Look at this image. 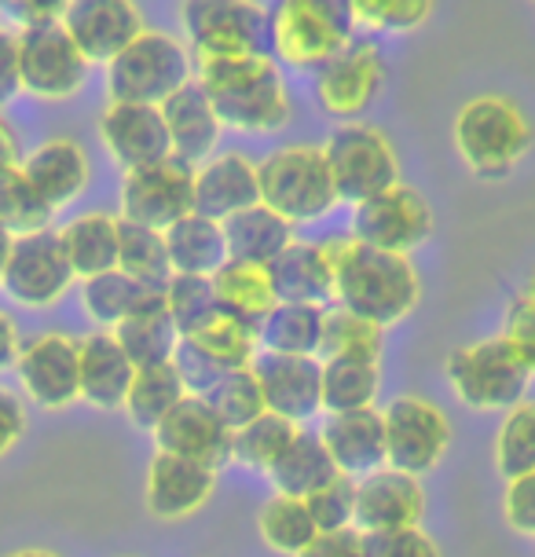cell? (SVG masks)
Here are the masks:
<instances>
[{
    "label": "cell",
    "instance_id": "cell-1",
    "mask_svg": "<svg viewBox=\"0 0 535 557\" xmlns=\"http://www.w3.org/2000/svg\"><path fill=\"white\" fill-rule=\"evenodd\" d=\"M195 82L232 133L268 136L286 128L294 117L290 88L272 55L195 59Z\"/></svg>",
    "mask_w": 535,
    "mask_h": 557
},
{
    "label": "cell",
    "instance_id": "cell-2",
    "mask_svg": "<svg viewBox=\"0 0 535 557\" xmlns=\"http://www.w3.org/2000/svg\"><path fill=\"white\" fill-rule=\"evenodd\" d=\"M334 297L331 301L378 323L382 331L403 323L422 301V275L411 257L371 250L356 238H331Z\"/></svg>",
    "mask_w": 535,
    "mask_h": 557
},
{
    "label": "cell",
    "instance_id": "cell-3",
    "mask_svg": "<svg viewBox=\"0 0 535 557\" xmlns=\"http://www.w3.org/2000/svg\"><path fill=\"white\" fill-rule=\"evenodd\" d=\"M451 144L477 181H502L532 151V122L510 96H473L455 111Z\"/></svg>",
    "mask_w": 535,
    "mask_h": 557
},
{
    "label": "cell",
    "instance_id": "cell-4",
    "mask_svg": "<svg viewBox=\"0 0 535 557\" xmlns=\"http://www.w3.org/2000/svg\"><path fill=\"white\" fill-rule=\"evenodd\" d=\"M195 82V59L176 34L144 29L133 45L107 63V96L111 103L162 107L173 92Z\"/></svg>",
    "mask_w": 535,
    "mask_h": 557
},
{
    "label": "cell",
    "instance_id": "cell-5",
    "mask_svg": "<svg viewBox=\"0 0 535 557\" xmlns=\"http://www.w3.org/2000/svg\"><path fill=\"white\" fill-rule=\"evenodd\" d=\"M257 181H261V206L279 213L294 227L323 221L338 206L323 147L315 144H286L261 158Z\"/></svg>",
    "mask_w": 535,
    "mask_h": 557
},
{
    "label": "cell",
    "instance_id": "cell-6",
    "mask_svg": "<svg viewBox=\"0 0 535 557\" xmlns=\"http://www.w3.org/2000/svg\"><path fill=\"white\" fill-rule=\"evenodd\" d=\"M272 12V59L315 74L356 37L349 0H279Z\"/></svg>",
    "mask_w": 535,
    "mask_h": 557
},
{
    "label": "cell",
    "instance_id": "cell-7",
    "mask_svg": "<svg viewBox=\"0 0 535 557\" xmlns=\"http://www.w3.org/2000/svg\"><path fill=\"white\" fill-rule=\"evenodd\" d=\"M191 59L272 55V12L261 0H181Z\"/></svg>",
    "mask_w": 535,
    "mask_h": 557
},
{
    "label": "cell",
    "instance_id": "cell-8",
    "mask_svg": "<svg viewBox=\"0 0 535 557\" xmlns=\"http://www.w3.org/2000/svg\"><path fill=\"white\" fill-rule=\"evenodd\" d=\"M444 374L459 404L481 414L510 411L513 404H521L532 377L502 337H481V342L455 348L444 363Z\"/></svg>",
    "mask_w": 535,
    "mask_h": 557
},
{
    "label": "cell",
    "instance_id": "cell-9",
    "mask_svg": "<svg viewBox=\"0 0 535 557\" xmlns=\"http://www.w3.org/2000/svg\"><path fill=\"white\" fill-rule=\"evenodd\" d=\"M326 169H331L338 202H363V198L400 184V158L393 139L374 125L341 122L323 144Z\"/></svg>",
    "mask_w": 535,
    "mask_h": 557
},
{
    "label": "cell",
    "instance_id": "cell-10",
    "mask_svg": "<svg viewBox=\"0 0 535 557\" xmlns=\"http://www.w3.org/2000/svg\"><path fill=\"white\" fill-rule=\"evenodd\" d=\"M385 425V466L411 476L433 473L451 447V418L440 404L419 393H400L382 407Z\"/></svg>",
    "mask_w": 535,
    "mask_h": 557
},
{
    "label": "cell",
    "instance_id": "cell-11",
    "mask_svg": "<svg viewBox=\"0 0 535 557\" xmlns=\"http://www.w3.org/2000/svg\"><path fill=\"white\" fill-rule=\"evenodd\" d=\"M433 227H437V216H433V206L425 202L422 191L408 184H393L352 206L349 238L371 246V250L411 257L433 238Z\"/></svg>",
    "mask_w": 535,
    "mask_h": 557
},
{
    "label": "cell",
    "instance_id": "cell-12",
    "mask_svg": "<svg viewBox=\"0 0 535 557\" xmlns=\"http://www.w3.org/2000/svg\"><path fill=\"white\" fill-rule=\"evenodd\" d=\"M92 63L77 52L63 26H37L18 34V82L23 92L45 103H66L88 85Z\"/></svg>",
    "mask_w": 535,
    "mask_h": 557
},
{
    "label": "cell",
    "instance_id": "cell-13",
    "mask_svg": "<svg viewBox=\"0 0 535 557\" xmlns=\"http://www.w3.org/2000/svg\"><path fill=\"white\" fill-rule=\"evenodd\" d=\"M74 283L77 275L63 253L59 232L45 227V232L12 238L4 275H0V286L12 301L26 308H52L63 301Z\"/></svg>",
    "mask_w": 535,
    "mask_h": 557
},
{
    "label": "cell",
    "instance_id": "cell-14",
    "mask_svg": "<svg viewBox=\"0 0 535 557\" xmlns=\"http://www.w3.org/2000/svg\"><path fill=\"white\" fill-rule=\"evenodd\" d=\"M385 85V55L371 37H352L331 63L315 70V103L326 117L360 122Z\"/></svg>",
    "mask_w": 535,
    "mask_h": 557
},
{
    "label": "cell",
    "instance_id": "cell-15",
    "mask_svg": "<svg viewBox=\"0 0 535 557\" xmlns=\"http://www.w3.org/2000/svg\"><path fill=\"white\" fill-rule=\"evenodd\" d=\"M187 213H195V165L165 158L122 176V221L165 232Z\"/></svg>",
    "mask_w": 535,
    "mask_h": 557
},
{
    "label": "cell",
    "instance_id": "cell-16",
    "mask_svg": "<svg viewBox=\"0 0 535 557\" xmlns=\"http://www.w3.org/2000/svg\"><path fill=\"white\" fill-rule=\"evenodd\" d=\"M18 385L26 400L45 411H63L82 400V377H77V337L71 334H37L18 348L15 360Z\"/></svg>",
    "mask_w": 535,
    "mask_h": 557
},
{
    "label": "cell",
    "instance_id": "cell-17",
    "mask_svg": "<svg viewBox=\"0 0 535 557\" xmlns=\"http://www.w3.org/2000/svg\"><path fill=\"white\" fill-rule=\"evenodd\" d=\"M232 441L235 430L224 425V418L202 396H184L154 430V451L181 455V459L210 466L216 473L232 462Z\"/></svg>",
    "mask_w": 535,
    "mask_h": 557
},
{
    "label": "cell",
    "instance_id": "cell-18",
    "mask_svg": "<svg viewBox=\"0 0 535 557\" xmlns=\"http://www.w3.org/2000/svg\"><path fill=\"white\" fill-rule=\"evenodd\" d=\"M59 26L71 34V41L88 63L103 66L147 29L136 0H71Z\"/></svg>",
    "mask_w": 535,
    "mask_h": 557
},
{
    "label": "cell",
    "instance_id": "cell-19",
    "mask_svg": "<svg viewBox=\"0 0 535 557\" xmlns=\"http://www.w3.org/2000/svg\"><path fill=\"white\" fill-rule=\"evenodd\" d=\"M425 517V487L419 476L400 473L393 466L366 473L356 481V521L360 535L419 529Z\"/></svg>",
    "mask_w": 535,
    "mask_h": 557
},
{
    "label": "cell",
    "instance_id": "cell-20",
    "mask_svg": "<svg viewBox=\"0 0 535 557\" xmlns=\"http://www.w3.org/2000/svg\"><path fill=\"white\" fill-rule=\"evenodd\" d=\"M216 495V470L170 451H154L144 476L147 513L158 521H187L202 513Z\"/></svg>",
    "mask_w": 535,
    "mask_h": 557
},
{
    "label": "cell",
    "instance_id": "cell-21",
    "mask_svg": "<svg viewBox=\"0 0 535 557\" xmlns=\"http://www.w3.org/2000/svg\"><path fill=\"white\" fill-rule=\"evenodd\" d=\"M99 139H103L107 154L122 165V173L154 165L173 158L170 128H165L162 107L147 103H107L99 114Z\"/></svg>",
    "mask_w": 535,
    "mask_h": 557
},
{
    "label": "cell",
    "instance_id": "cell-22",
    "mask_svg": "<svg viewBox=\"0 0 535 557\" xmlns=\"http://www.w3.org/2000/svg\"><path fill=\"white\" fill-rule=\"evenodd\" d=\"M264 407L286 422L304 425L323 411V363L320 356H275L261 352L253 360Z\"/></svg>",
    "mask_w": 535,
    "mask_h": 557
},
{
    "label": "cell",
    "instance_id": "cell-23",
    "mask_svg": "<svg viewBox=\"0 0 535 557\" xmlns=\"http://www.w3.org/2000/svg\"><path fill=\"white\" fill-rule=\"evenodd\" d=\"M261 202V181H257V162L242 151H216L195 165V213L210 221H227Z\"/></svg>",
    "mask_w": 535,
    "mask_h": 557
},
{
    "label": "cell",
    "instance_id": "cell-24",
    "mask_svg": "<svg viewBox=\"0 0 535 557\" xmlns=\"http://www.w3.org/2000/svg\"><path fill=\"white\" fill-rule=\"evenodd\" d=\"M26 181L34 184V191L45 198L52 209H63L77 202L85 195L88 181H92V162L88 151L71 136H52L41 147H34L23 165Z\"/></svg>",
    "mask_w": 535,
    "mask_h": 557
},
{
    "label": "cell",
    "instance_id": "cell-25",
    "mask_svg": "<svg viewBox=\"0 0 535 557\" xmlns=\"http://www.w3.org/2000/svg\"><path fill=\"white\" fill-rule=\"evenodd\" d=\"M320 441L326 455H331L334 470L341 476H352V481L385 466V425L378 407L349 414H326L320 425Z\"/></svg>",
    "mask_w": 535,
    "mask_h": 557
},
{
    "label": "cell",
    "instance_id": "cell-26",
    "mask_svg": "<svg viewBox=\"0 0 535 557\" xmlns=\"http://www.w3.org/2000/svg\"><path fill=\"white\" fill-rule=\"evenodd\" d=\"M136 367L128 363L111 331H92L77 342V377L82 400L96 411H122Z\"/></svg>",
    "mask_w": 535,
    "mask_h": 557
},
{
    "label": "cell",
    "instance_id": "cell-27",
    "mask_svg": "<svg viewBox=\"0 0 535 557\" xmlns=\"http://www.w3.org/2000/svg\"><path fill=\"white\" fill-rule=\"evenodd\" d=\"M162 117H165V128H170L173 158H181L187 165H202L206 158L216 154L224 125H221V117L213 114L210 99H206L198 82H187L181 92H173L165 99Z\"/></svg>",
    "mask_w": 535,
    "mask_h": 557
},
{
    "label": "cell",
    "instance_id": "cell-28",
    "mask_svg": "<svg viewBox=\"0 0 535 557\" xmlns=\"http://www.w3.org/2000/svg\"><path fill=\"white\" fill-rule=\"evenodd\" d=\"M268 278H272L279 301L331 305V297H334L331 243H304V238H294V243L268 264Z\"/></svg>",
    "mask_w": 535,
    "mask_h": 557
},
{
    "label": "cell",
    "instance_id": "cell-29",
    "mask_svg": "<svg viewBox=\"0 0 535 557\" xmlns=\"http://www.w3.org/2000/svg\"><path fill=\"white\" fill-rule=\"evenodd\" d=\"M82 308L99 331H114L117 323L133 320L140 312L162 308V286L140 283L125 272H103L82 283Z\"/></svg>",
    "mask_w": 535,
    "mask_h": 557
},
{
    "label": "cell",
    "instance_id": "cell-30",
    "mask_svg": "<svg viewBox=\"0 0 535 557\" xmlns=\"http://www.w3.org/2000/svg\"><path fill=\"white\" fill-rule=\"evenodd\" d=\"M210 278H213V294H216L221 315H232V320H239L242 326H250L253 334L261 331V323L272 315V308L279 305L264 264L227 261L221 272Z\"/></svg>",
    "mask_w": 535,
    "mask_h": 557
},
{
    "label": "cell",
    "instance_id": "cell-31",
    "mask_svg": "<svg viewBox=\"0 0 535 557\" xmlns=\"http://www.w3.org/2000/svg\"><path fill=\"white\" fill-rule=\"evenodd\" d=\"M221 227H224V243H227V261L268 268L294 243V224H286L279 213H272V209L261 202L227 216Z\"/></svg>",
    "mask_w": 535,
    "mask_h": 557
},
{
    "label": "cell",
    "instance_id": "cell-32",
    "mask_svg": "<svg viewBox=\"0 0 535 557\" xmlns=\"http://www.w3.org/2000/svg\"><path fill=\"white\" fill-rule=\"evenodd\" d=\"M117 224H122V216L96 209V213H82L66 227H59L63 253L82 283L117 268Z\"/></svg>",
    "mask_w": 535,
    "mask_h": 557
},
{
    "label": "cell",
    "instance_id": "cell-33",
    "mask_svg": "<svg viewBox=\"0 0 535 557\" xmlns=\"http://www.w3.org/2000/svg\"><path fill=\"white\" fill-rule=\"evenodd\" d=\"M165 253L176 275H216L227 264V243L221 221L187 213L184 221L165 227Z\"/></svg>",
    "mask_w": 535,
    "mask_h": 557
},
{
    "label": "cell",
    "instance_id": "cell-34",
    "mask_svg": "<svg viewBox=\"0 0 535 557\" xmlns=\"http://www.w3.org/2000/svg\"><path fill=\"white\" fill-rule=\"evenodd\" d=\"M341 476L334 470L331 455L320 441V433L312 430H301L294 436V444L283 451V459L268 470V481H272V492L275 495H290V499H309L320 487H326Z\"/></svg>",
    "mask_w": 535,
    "mask_h": 557
},
{
    "label": "cell",
    "instance_id": "cell-35",
    "mask_svg": "<svg viewBox=\"0 0 535 557\" xmlns=\"http://www.w3.org/2000/svg\"><path fill=\"white\" fill-rule=\"evenodd\" d=\"M323 315L326 305L279 301L257 331V345H261V352L275 356H320Z\"/></svg>",
    "mask_w": 535,
    "mask_h": 557
},
{
    "label": "cell",
    "instance_id": "cell-36",
    "mask_svg": "<svg viewBox=\"0 0 535 557\" xmlns=\"http://www.w3.org/2000/svg\"><path fill=\"white\" fill-rule=\"evenodd\" d=\"M323 363V411L326 414H349V411H371L382 393V363L371 360H334Z\"/></svg>",
    "mask_w": 535,
    "mask_h": 557
},
{
    "label": "cell",
    "instance_id": "cell-37",
    "mask_svg": "<svg viewBox=\"0 0 535 557\" xmlns=\"http://www.w3.org/2000/svg\"><path fill=\"white\" fill-rule=\"evenodd\" d=\"M187 396L181 374L173 371V363H154V367H136L133 385L125 393V407L128 422L144 433H154L162 425V418L173 411Z\"/></svg>",
    "mask_w": 535,
    "mask_h": 557
},
{
    "label": "cell",
    "instance_id": "cell-38",
    "mask_svg": "<svg viewBox=\"0 0 535 557\" xmlns=\"http://www.w3.org/2000/svg\"><path fill=\"white\" fill-rule=\"evenodd\" d=\"M257 535H261V543L272 554L297 557L320 535V529H315L304 499H290V495L272 492V499L257 510Z\"/></svg>",
    "mask_w": 535,
    "mask_h": 557
},
{
    "label": "cell",
    "instance_id": "cell-39",
    "mask_svg": "<svg viewBox=\"0 0 535 557\" xmlns=\"http://www.w3.org/2000/svg\"><path fill=\"white\" fill-rule=\"evenodd\" d=\"M114 342L122 345V352L128 356L133 367H154V363H170L176 345H181V334L170 320V312L162 308H151V312H140L133 320L114 326Z\"/></svg>",
    "mask_w": 535,
    "mask_h": 557
},
{
    "label": "cell",
    "instance_id": "cell-40",
    "mask_svg": "<svg viewBox=\"0 0 535 557\" xmlns=\"http://www.w3.org/2000/svg\"><path fill=\"white\" fill-rule=\"evenodd\" d=\"M382 352H385V331L378 323L363 320V315H356V312H345V308H338V305L326 308L320 360L345 356V360L382 363Z\"/></svg>",
    "mask_w": 535,
    "mask_h": 557
},
{
    "label": "cell",
    "instance_id": "cell-41",
    "mask_svg": "<svg viewBox=\"0 0 535 557\" xmlns=\"http://www.w3.org/2000/svg\"><path fill=\"white\" fill-rule=\"evenodd\" d=\"M301 430H304V425H294V422H286L283 414L264 411L261 418H253L250 425L235 430L232 462H242V466H250V470L268 473L275 462L283 459V451L294 444V436Z\"/></svg>",
    "mask_w": 535,
    "mask_h": 557
},
{
    "label": "cell",
    "instance_id": "cell-42",
    "mask_svg": "<svg viewBox=\"0 0 535 557\" xmlns=\"http://www.w3.org/2000/svg\"><path fill=\"white\" fill-rule=\"evenodd\" d=\"M117 272L151 286H165V278L173 275L170 253H165V235L144 224H117Z\"/></svg>",
    "mask_w": 535,
    "mask_h": 557
},
{
    "label": "cell",
    "instance_id": "cell-43",
    "mask_svg": "<svg viewBox=\"0 0 535 557\" xmlns=\"http://www.w3.org/2000/svg\"><path fill=\"white\" fill-rule=\"evenodd\" d=\"M55 209L34 191V184L26 181L23 169H0V227L8 235H34L52 227Z\"/></svg>",
    "mask_w": 535,
    "mask_h": 557
},
{
    "label": "cell",
    "instance_id": "cell-44",
    "mask_svg": "<svg viewBox=\"0 0 535 557\" xmlns=\"http://www.w3.org/2000/svg\"><path fill=\"white\" fill-rule=\"evenodd\" d=\"M162 305H165V312H170V320L181 337L198 334L213 315H221L210 275H176L173 272L162 286Z\"/></svg>",
    "mask_w": 535,
    "mask_h": 557
},
{
    "label": "cell",
    "instance_id": "cell-45",
    "mask_svg": "<svg viewBox=\"0 0 535 557\" xmlns=\"http://www.w3.org/2000/svg\"><path fill=\"white\" fill-rule=\"evenodd\" d=\"M495 466L502 481L535 470V400L513 404L495 430Z\"/></svg>",
    "mask_w": 535,
    "mask_h": 557
},
{
    "label": "cell",
    "instance_id": "cell-46",
    "mask_svg": "<svg viewBox=\"0 0 535 557\" xmlns=\"http://www.w3.org/2000/svg\"><path fill=\"white\" fill-rule=\"evenodd\" d=\"M202 400L210 404L213 411L224 418V425H232V430H242V425H250L253 418H261L268 411L261 382H257L253 367L227 371L221 382H216L213 389L202 396Z\"/></svg>",
    "mask_w": 535,
    "mask_h": 557
},
{
    "label": "cell",
    "instance_id": "cell-47",
    "mask_svg": "<svg viewBox=\"0 0 535 557\" xmlns=\"http://www.w3.org/2000/svg\"><path fill=\"white\" fill-rule=\"evenodd\" d=\"M191 342L202 348L206 356H213L224 371H239V367H253V360L261 356V345H257V334L250 326H242L232 315H213L210 323L198 334H191Z\"/></svg>",
    "mask_w": 535,
    "mask_h": 557
},
{
    "label": "cell",
    "instance_id": "cell-48",
    "mask_svg": "<svg viewBox=\"0 0 535 557\" xmlns=\"http://www.w3.org/2000/svg\"><path fill=\"white\" fill-rule=\"evenodd\" d=\"M356 26L378 34H411L430 23L437 0H349Z\"/></svg>",
    "mask_w": 535,
    "mask_h": 557
},
{
    "label": "cell",
    "instance_id": "cell-49",
    "mask_svg": "<svg viewBox=\"0 0 535 557\" xmlns=\"http://www.w3.org/2000/svg\"><path fill=\"white\" fill-rule=\"evenodd\" d=\"M304 506H309V513H312L320 535L352 529V521H356V481H352V476H334L326 487H320L315 495H309Z\"/></svg>",
    "mask_w": 535,
    "mask_h": 557
},
{
    "label": "cell",
    "instance_id": "cell-50",
    "mask_svg": "<svg viewBox=\"0 0 535 557\" xmlns=\"http://www.w3.org/2000/svg\"><path fill=\"white\" fill-rule=\"evenodd\" d=\"M170 363H173V371L181 374L187 396H206L227 374L224 367L213 360V356H206L202 348L191 342V337H181V345H176Z\"/></svg>",
    "mask_w": 535,
    "mask_h": 557
},
{
    "label": "cell",
    "instance_id": "cell-51",
    "mask_svg": "<svg viewBox=\"0 0 535 557\" xmlns=\"http://www.w3.org/2000/svg\"><path fill=\"white\" fill-rule=\"evenodd\" d=\"M502 342L513 348V356L524 363V371L535 374V301L518 294L507 305V320H502Z\"/></svg>",
    "mask_w": 535,
    "mask_h": 557
},
{
    "label": "cell",
    "instance_id": "cell-52",
    "mask_svg": "<svg viewBox=\"0 0 535 557\" xmlns=\"http://www.w3.org/2000/svg\"><path fill=\"white\" fill-rule=\"evenodd\" d=\"M366 557H444L440 546L419 529H393V532H374L363 535Z\"/></svg>",
    "mask_w": 535,
    "mask_h": 557
},
{
    "label": "cell",
    "instance_id": "cell-53",
    "mask_svg": "<svg viewBox=\"0 0 535 557\" xmlns=\"http://www.w3.org/2000/svg\"><path fill=\"white\" fill-rule=\"evenodd\" d=\"M502 517H507L510 532L535 540V470L510 476L507 492H502Z\"/></svg>",
    "mask_w": 535,
    "mask_h": 557
},
{
    "label": "cell",
    "instance_id": "cell-54",
    "mask_svg": "<svg viewBox=\"0 0 535 557\" xmlns=\"http://www.w3.org/2000/svg\"><path fill=\"white\" fill-rule=\"evenodd\" d=\"M66 8H71V0H0V18H8L23 34V29L59 23Z\"/></svg>",
    "mask_w": 535,
    "mask_h": 557
},
{
    "label": "cell",
    "instance_id": "cell-55",
    "mask_svg": "<svg viewBox=\"0 0 535 557\" xmlns=\"http://www.w3.org/2000/svg\"><path fill=\"white\" fill-rule=\"evenodd\" d=\"M297 557H366V550H363V535L356 529H345V532L315 535Z\"/></svg>",
    "mask_w": 535,
    "mask_h": 557
},
{
    "label": "cell",
    "instance_id": "cell-56",
    "mask_svg": "<svg viewBox=\"0 0 535 557\" xmlns=\"http://www.w3.org/2000/svg\"><path fill=\"white\" fill-rule=\"evenodd\" d=\"M26 425H29V418H26L23 400H18L15 393L0 389V459H4V455L23 441Z\"/></svg>",
    "mask_w": 535,
    "mask_h": 557
},
{
    "label": "cell",
    "instance_id": "cell-57",
    "mask_svg": "<svg viewBox=\"0 0 535 557\" xmlns=\"http://www.w3.org/2000/svg\"><path fill=\"white\" fill-rule=\"evenodd\" d=\"M18 92H23V82H18V34L0 26V103L15 99Z\"/></svg>",
    "mask_w": 535,
    "mask_h": 557
},
{
    "label": "cell",
    "instance_id": "cell-58",
    "mask_svg": "<svg viewBox=\"0 0 535 557\" xmlns=\"http://www.w3.org/2000/svg\"><path fill=\"white\" fill-rule=\"evenodd\" d=\"M18 348H23V342H18V326L12 323V315L0 312V371H8V367H15V360H18Z\"/></svg>",
    "mask_w": 535,
    "mask_h": 557
},
{
    "label": "cell",
    "instance_id": "cell-59",
    "mask_svg": "<svg viewBox=\"0 0 535 557\" xmlns=\"http://www.w3.org/2000/svg\"><path fill=\"white\" fill-rule=\"evenodd\" d=\"M15 165H23V147H18L15 128L0 117V169H15Z\"/></svg>",
    "mask_w": 535,
    "mask_h": 557
},
{
    "label": "cell",
    "instance_id": "cell-60",
    "mask_svg": "<svg viewBox=\"0 0 535 557\" xmlns=\"http://www.w3.org/2000/svg\"><path fill=\"white\" fill-rule=\"evenodd\" d=\"M8 250H12V235L0 227V275H4V264H8Z\"/></svg>",
    "mask_w": 535,
    "mask_h": 557
},
{
    "label": "cell",
    "instance_id": "cell-61",
    "mask_svg": "<svg viewBox=\"0 0 535 557\" xmlns=\"http://www.w3.org/2000/svg\"><path fill=\"white\" fill-rule=\"evenodd\" d=\"M4 557H59L52 550H37V546H26V550H12V554H4Z\"/></svg>",
    "mask_w": 535,
    "mask_h": 557
},
{
    "label": "cell",
    "instance_id": "cell-62",
    "mask_svg": "<svg viewBox=\"0 0 535 557\" xmlns=\"http://www.w3.org/2000/svg\"><path fill=\"white\" fill-rule=\"evenodd\" d=\"M524 297H532V301H535V272H532V278H528V286H524V290H521Z\"/></svg>",
    "mask_w": 535,
    "mask_h": 557
}]
</instances>
